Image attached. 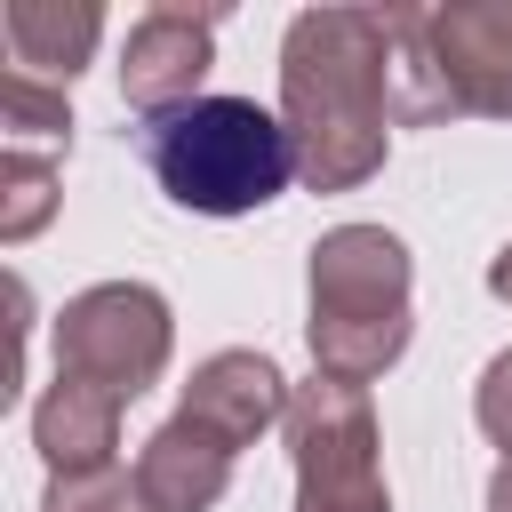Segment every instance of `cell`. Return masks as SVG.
<instances>
[{
  "instance_id": "cell-1",
  "label": "cell",
  "mask_w": 512,
  "mask_h": 512,
  "mask_svg": "<svg viewBox=\"0 0 512 512\" xmlns=\"http://www.w3.org/2000/svg\"><path fill=\"white\" fill-rule=\"evenodd\" d=\"M280 120L304 192H352L392 152V8H304L280 32Z\"/></svg>"
},
{
  "instance_id": "cell-2",
  "label": "cell",
  "mask_w": 512,
  "mask_h": 512,
  "mask_svg": "<svg viewBox=\"0 0 512 512\" xmlns=\"http://www.w3.org/2000/svg\"><path fill=\"white\" fill-rule=\"evenodd\" d=\"M304 296H312V320H304L312 376L368 392L416 336V264H408V240L384 224H328L312 240Z\"/></svg>"
},
{
  "instance_id": "cell-3",
  "label": "cell",
  "mask_w": 512,
  "mask_h": 512,
  "mask_svg": "<svg viewBox=\"0 0 512 512\" xmlns=\"http://www.w3.org/2000/svg\"><path fill=\"white\" fill-rule=\"evenodd\" d=\"M128 136H136L144 176L192 216H256L296 184L288 120L264 112L256 96H200L184 112L136 120Z\"/></svg>"
},
{
  "instance_id": "cell-4",
  "label": "cell",
  "mask_w": 512,
  "mask_h": 512,
  "mask_svg": "<svg viewBox=\"0 0 512 512\" xmlns=\"http://www.w3.org/2000/svg\"><path fill=\"white\" fill-rule=\"evenodd\" d=\"M288 464H296V512H392L376 408L360 384L312 376L288 392Z\"/></svg>"
},
{
  "instance_id": "cell-5",
  "label": "cell",
  "mask_w": 512,
  "mask_h": 512,
  "mask_svg": "<svg viewBox=\"0 0 512 512\" xmlns=\"http://www.w3.org/2000/svg\"><path fill=\"white\" fill-rule=\"evenodd\" d=\"M168 352L176 320L152 280H96L56 312V376H80L112 400H144L168 376Z\"/></svg>"
},
{
  "instance_id": "cell-6",
  "label": "cell",
  "mask_w": 512,
  "mask_h": 512,
  "mask_svg": "<svg viewBox=\"0 0 512 512\" xmlns=\"http://www.w3.org/2000/svg\"><path fill=\"white\" fill-rule=\"evenodd\" d=\"M216 24H224V8H184V0L144 8L120 40V104L136 120L200 104V80L216 64Z\"/></svg>"
},
{
  "instance_id": "cell-7",
  "label": "cell",
  "mask_w": 512,
  "mask_h": 512,
  "mask_svg": "<svg viewBox=\"0 0 512 512\" xmlns=\"http://www.w3.org/2000/svg\"><path fill=\"white\" fill-rule=\"evenodd\" d=\"M424 32H432L456 120H512V0L424 8Z\"/></svg>"
},
{
  "instance_id": "cell-8",
  "label": "cell",
  "mask_w": 512,
  "mask_h": 512,
  "mask_svg": "<svg viewBox=\"0 0 512 512\" xmlns=\"http://www.w3.org/2000/svg\"><path fill=\"white\" fill-rule=\"evenodd\" d=\"M288 376L272 368V352H256V344H232V352H208L200 368H192V384H184V416L192 424H208L224 448H256L272 424H288Z\"/></svg>"
},
{
  "instance_id": "cell-9",
  "label": "cell",
  "mask_w": 512,
  "mask_h": 512,
  "mask_svg": "<svg viewBox=\"0 0 512 512\" xmlns=\"http://www.w3.org/2000/svg\"><path fill=\"white\" fill-rule=\"evenodd\" d=\"M232 464H240V448H224L208 424H192L176 408L136 448V496H144V512H216L232 488Z\"/></svg>"
},
{
  "instance_id": "cell-10",
  "label": "cell",
  "mask_w": 512,
  "mask_h": 512,
  "mask_svg": "<svg viewBox=\"0 0 512 512\" xmlns=\"http://www.w3.org/2000/svg\"><path fill=\"white\" fill-rule=\"evenodd\" d=\"M120 416H128V400H112L80 376H48V392L32 400V448L48 456V472H104V464H120Z\"/></svg>"
},
{
  "instance_id": "cell-11",
  "label": "cell",
  "mask_w": 512,
  "mask_h": 512,
  "mask_svg": "<svg viewBox=\"0 0 512 512\" xmlns=\"http://www.w3.org/2000/svg\"><path fill=\"white\" fill-rule=\"evenodd\" d=\"M0 40H8V72H32V80L64 88L104 40V8L96 0H8Z\"/></svg>"
},
{
  "instance_id": "cell-12",
  "label": "cell",
  "mask_w": 512,
  "mask_h": 512,
  "mask_svg": "<svg viewBox=\"0 0 512 512\" xmlns=\"http://www.w3.org/2000/svg\"><path fill=\"white\" fill-rule=\"evenodd\" d=\"M432 120H456V104H448L424 8H392V128H432Z\"/></svg>"
},
{
  "instance_id": "cell-13",
  "label": "cell",
  "mask_w": 512,
  "mask_h": 512,
  "mask_svg": "<svg viewBox=\"0 0 512 512\" xmlns=\"http://www.w3.org/2000/svg\"><path fill=\"white\" fill-rule=\"evenodd\" d=\"M0 152H24V160H56L72 152V104L56 80H32V72H0Z\"/></svg>"
},
{
  "instance_id": "cell-14",
  "label": "cell",
  "mask_w": 512,
  "mask_h": 512,
  "mask_svg": "<svg viewBox=\"0 0 512 512\" xmlns=\"http://www.w3.org/2000/svg\"><path fill=\"white\" fill-rule=\"evenodd\" d=\"M56 160H24V152H0V248H24L48 216H56Z\"/></svg>"
},
{
  "instance_id": "cell-15",
  "label": "cell",
  "mask_w": 512,
  "mask_h": 512,
  "mask_svg": "<svg viewBox=\"0 0 512 512\" xmlns=\"http://www.w3.org/2000/svg\"><path fill=\"white\" fill-rule=\"evenodd\" d=\"M40 512H144V496H136V472H120V464H104V472H48Z\"/></svg>"
},
{
  "instance_id": "cell-16",
  "label": "cell",
  "mask_w": 512,
  "mask_h": 512,
  "mask_svg": "<svg viewBox=\"0 0 512 512\" xmlns=\"http://www.w3.org/2000/svg\"><path fill=\"white\" fill-rule=\"evenodd\" d=\"M472 424H480V432L512 456V344L480 368V384H472Z\"/></svg>"
},
{
  "instance_id": "cell-17",
  "label": "cell",
  "mask_w": 512,
  "mask_h": 512,
  "mask_svg": "<svg viewBox=\"0 0 512 512\" xmlns=\"http://www.w3.org/2000/svg\"><path fill=\"white\" fill-rule=\"evenodd\" d=\"M488 296H496V304H512V240L488 256Z\"/></svg>"
},
{
  "instance_id": "cell-18",
  "label": "cell",
  "mask_w": 512,
  "mask_h": 512,
  "mask_svg": "<svg viewBox=\"0 0 512 512\" xmlns=\"http://www.w3.org/2000/svg\"><path fill=\"white\" fill-rule=\"evenodd\" d=\"M488 512H512V456L488 472Z\"/></svg>"
}]
</instances>
